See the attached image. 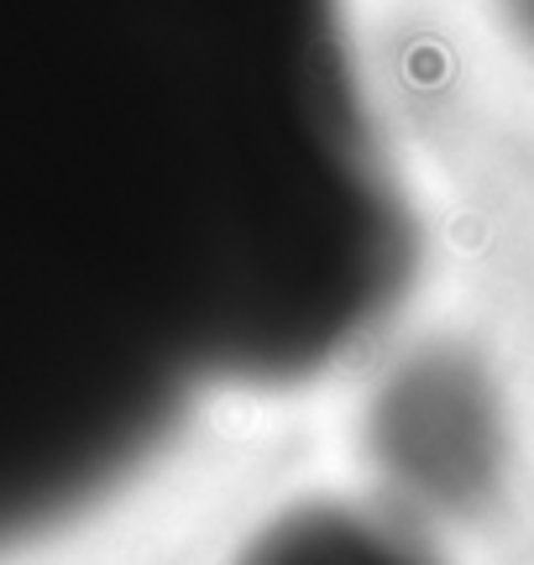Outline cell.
<instances>
[{"label": "cell", "mask_w": 534, "mask_h": 565, "mask_svg": "<svg viewBox=\"0 0 534 565\" xmlns=\"http://www.w3.org/2000/svg\"><path fill=\"white\" fill-rule=\"evenodd\" d=\"M514 6V21H519V32L534 42V0H509Z\"/></svg>", "instance_id": "3957f363"}, {"label": "cell", "mask_w": 534, "mask_h": 565, "mask_svg": "<svg viewBox=\"0 0 534 565\" xmlns=\"http://www.w3.org/2000/svg\"><path fill=\"white\" fill-rule=\"evenodd\" d=\"M367 445L398 513H472L503 482V398L467 351H419L377 393Z\"/></svg>", "instance_id": "6da1fadb"}, {"label": "cell", "mask_w": 534, "mask_h": 565, "mask_svg": "<svg viewBox=\"0 0 534 565\" xmlns=\"http://www.w3.org/2000/svg\"><path fill=\"white\" fill-rule=\"evenodd\" d=\"M226 565H446V555L398 508L299 498L252 529Z\"/></svg>", "instance_id": "7a4b0ae2"}]
</instances>
